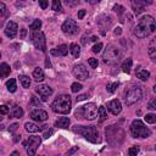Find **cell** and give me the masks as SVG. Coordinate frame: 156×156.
Wrapping results in <instances>:
<instances>
[{
    "label": "cell",
    "instance_id": "16",
    "mask_svg": "<svg viewBox=\"0 0 156 156\" xmlns=\"http://www.w3.org/2000/svg\"><path fill=\"white\" fill-rule=\"evenodd\" d=\"M17 29H18L17 23L13 22V21H9L7 24H6V27H5V34H6L10 39H12V38L16 37V34H17Z\"/></svg>",
    "mask_w": 156,
    "mask_h": 156
},
{
    "label": "cell",
    "instance_id": "43",
    "mask_svg": "<svg viewBox=\"0 0 156 156\" xmlns=\"http://www.w3.org/2000/svg\"><path fill=\"white\" fill-rule=\"evenodd\" d=\"M52 134H54V130H52V129H49V130H46V132L44 133V135H43V136H44L45 139H49Z\"/></svg>",
    "mask_w": 156,
    "mask_h": 156
},
{
    "label": "cell",
    "instance_id": "23",
    "mask_svg": "<svg viewBox=\"0 0 156 156\" xmlns=\"http://www.w3.org/2000/svg\"><path fill=\"white\" fill-rule=\"evenodd\" d=\"M10 116L11 117H15V118H21L23 116V110L20 107V106H13L12 110L10 111Z\"/></svg>",
    "mask_w": 156,
    "mask_h": 156
},
{
    "label": "cell",
    "instance_id": "18",
    "mask_svg": "<svg viewBox=\"0 0 156 156\" xmlns=\"http://www.w3.org/2000/svg\"><path fill=\"white\" fill-rule=\"evenodd\" d=\"M147 54L151 58V61L156 62V37L152 38L147 45Z\"/></svg>",
    "mask_w": 156,
    "mask_h": 156
},
{
    "label": "cell",
    "instance_id": "30",
    "mask_svg": "<svg viewBox=\"0 0 156 156\" xmlns=\"http://www.w3.org/2000/svg\"><path fill=\"white\" fill-rule=\"evenodd\" d=\"M18 78H20V82H21V84H22L23 88H29V85H30L29 77H27V76H20Z\"/></svg>",
    "mask_w": 156,
    "mask_h": 156
},
{
    "label": "cell",
    "instance_id": "48",
    "mask_svg": "<svg viewBox=\"0 0 156 156\" xmlns=\"http://www.w3.org/2000/svg\"><path fill=\"white\" fill-rule=\"evenodd\" d=\"M39 5H40L41 9H46V7H48V1L41 0V1H39Z\"/></svg>",
    "mask_w": 156,
    "mask_h": 156
},
{
    "label": "cell",
    "instance_id": "27",
    "mask_svg": "<svg viewBox=\"0 0 156 156\" xmlns=\"http://www.w3.org/2000/svg\"><path fill=\"white\" fill-rule=\"evenodd\" d=\"M132 65H133L132 58H127V60H124V62L122 63V71L126 72V73H129V72H130V68H132Z\"/></svg>",
    "mask_w": 156,
    "mask_h": 156
},
{
    "label": "cell",
    "instance_id": "46",
    "mask_svg": "<svg viewBox=\"0 0 156 156\" xmlns=\"http://www.w3.org/2000/svg\"><path fill=\"white\" fill-rule=\"evenodd\" d=\"M84 16H85V10H79V11H78V18L82 20Z\"/></svg>",
    "mask_w": 156,
    "mask_h": 156
},
{
    "label": "cell",
    "instance_id": "17",
    "mask_svg": "<svg viewBox=\"0 0 156 156\" xmlns=\"http://www.w3.org/2000/svg\"><path fill=\"white\" fill-rule=\"evenodd\" d=\"M147 4H151V1L146 2V1H141V0H134V1H132V7H133L134 12H135L136 15H139V13H141V12L144 11V7H145Z\"/></svg>",
    "mask_w": 156,
    "mask_h": 156
},
{
    "label": "cell",
    "instance_id": "6",
    "mask_svg": "<svg viewBox=\"0 0 156 156\" xmlns=\"http://www.w3.org/2000/svg\"><path fill=\"white\" fill-rule=\"evenodd\" d=\"M119 58H121V51H119V49H118L117 46L112 45V44H108V45L106 46L104 54H102V60H104V62L111 65V63L118 62Z\"/></svg>",
    "mask_w": 156,
    "mask_h": 156
},
{
    "label": "cell",
    "instance_id": "49",
    "mask_svg": "<svg viewBox=\"0 0 156 156\" xmlns=\"http://www.w3.org/2000/svg\"><path fill=\"white\" fill-rule=\"evenodd\" d=\"M26 33H27L26 28H22V29H21V35H20V38H21V39H23V38L26 37Z\"/></svg>",
    "mask_w": 156,
    "mask_h": 156
},
{
    "label": "cell",
    "instance_id": "13",
    "mask_svg": "<svg viewBox=\"0 0 156 156\" xmlns=\"http://www.w3.org/2000/svg\"><path fill=\"white\" fill-rule=\"evenodd\" d=\"M35 93L39 94V96H40V99H41L43 101H46L48 98L52 95L54 90H52L51 87H49V85H46V84H40V85H37V87H35Z\"/></svg>",
    "mask_w": 156,
    "mask_h": 156
},
{
    "label": "cell",
    "instance_id": "42",
    "mask_svg": "<svg viewBox=\"0 0 156 156\" xmlns=\"http://www.w3.org/2000/svg\"><path fill=\"white\" fill-rule=\"evenodd\" d=\"M0 112H1V115H7V113H10V110L6 105H2V106H0Z\"/></svg>",
    "mask_w": 156,
    "mask_h": 156
},
{
    "label": "cell",
    "instance_id": "44",
    "mask_svg": "<svg viewBox=\"0 0 156 156\" xmlns=\"http://www.w3.org/2000/svg\"><path fill=\"white\" fill-rule=\"evenodd\" d=\"M113 10H115L116 12H118V13H122L124 9H123L121 5H115V6H113Z\"/></svg>",
    "mask_w": 156,
    "mask_h": 156
},
{
    "label": "cell",
    "instance_id": "51",
    "mask_svg": "<svg viewBox=\"0 0 156 156\" xmlns=\"http://www.w3.org/2000/svg\"><path fill=\"white\" fill-rule=\"evenodd\" d=\"M45 66H46L48 68H50V67H51V63H50V61H49V58H46V60H45Z\"/></svg>",
    "mask_w": 156,
    "mask_h": 156
},
{
    "label": "cell",
    "instance_id": "3",
    "mask_svg": "<svg viewBox=\"0 0 156 156\" xmlns=\"http://www.w3.org/2000/svg\"><path fill=\"white\" fill-rule=\"evenodd\" d=\"M73 132L83 135L90 143L99 141V132H98L96 127H94V126H74Z\"/></svg>",
    "mask_w": 156,
    "mask_h": 156
},
{
    "label": "cell",
    "instance_id": "29",
    "mask_svg": "<svg viewBox=\"0 0 156 156\" xmlns=\"http://www.w3.org/2000/svg\"><path fill=\"white\" fill-rule=\"evenodd\" d=\"M69 51H71V54L73 55V57H76V58H77V57L79 56V54H80V48H79L77 44H74V43H73V44H71V45H69Z\"/></svg>",
    "mask_w": 156,
    "mask_h": 156
},
{
    "label": "cell",
    "instance_id": "2",
    "mask_svg": "<svg viewBox=\"0 0 156 156\" xmlns=\"http://www.w3.org/2000/svg\"><path fill=\"white\" fill-rule=\"evenodd\" d=\"M71 107H72V100H71V96L69 95H60L57 96L54 102L51 104V108L54 112L56 113H62V115H66L71 111Z\"/></svg>",
    "mask_w": 156,
    "mask_h": 156
},
{
    "label": "cell",
    "instance_id": "11",
    "mask_svg": "<svg viewBox=\"0 0 156 156\" xmlns=\"http://www.w3.org/2000/svg\"><path fill=\"white\" fill-rule=\"evenodd\" d=\"M61 29H62L63 33H66V34H68V35H72V34H76L79 28H78V24L76 23L74 20L68 18V20H66V21L63 22Z\"/></svg>",
    "mask_w": 156,
    "mask_h": 156
},
{
    "label": "cell",
    "instance_id": "28",
    "mask_svg": "<svg viewBox=\"0 0 156 156\" xmlns=\"http://www.w3.org/2000/svg\"><path fill=\"white\" fill-rule=\"evenodd\" d=\"M98 117H99V121L100 122H102V121H105L107 118V111H106V108L104 106H100L99 107V110H98Z\"/></svg>",
    "mask_w": 156,
    "mask_h": 156
},
{
    "label": "cell",
    "instance_id": "21",
    "mask_svg": "<svg viewBox=\"0 0 156 156\" xmlns=\"http://www.w3.org/2000/svg\"><path fill=\"white\" fill-rule=\"evenodd\" d=\"M33 78L37 80V82H43L45 79V74H44V71L39 67H35L34 71H33Z\"/></svg>",
    "mask_w": 156,
    "mask_h": 156
},
{
    "label": "cell",
    "instance_id": "33",
    "mask_svg": "<svg viewBox=\"0 0 156 156\" xmlns=\"http://www.w3.org/2000/svg\"><path fill=\"white\" fill-rule=\"evenodd\" d=\"M144 118H145V122L146 123H150V124L156 123V115L155 113H147Z\"/></svg>",
    "mask_w": 156,
    "mask_h": 156
},
{
    "label": "cell",
    "instance_id": "31",
    "mask_svg": "<svg viewBox=\"0 0 156 156\" xmlns=\"http://www.w3.org/2000/svg\"><path fill=\"white\" fill-rule=\"evenodd\" d=\"M40 27H41V21H40V20H34V21L30 23V26H29V28H30L32 30H34V32H37L38 29H40Z\"/></svg>",
    "mask_w": 156,
    "mask_h": 156
},
{
    "label": "cell",
    "instance_id": "24",
    "mask_svg": "<svg viewBox=\"0 0 156 156\" xmlns=\"http://www.w3.org/2000/svg\"><path fill=\"white\" fill-rule=\"evenodd\" d=\"M10 66L7 65V63H5V62H2L1 65H0V76H1V78H6L9 74H10Z\"/></svg>",
    "mask_w": 156,
    "mask_h": 156
},
{
    "label": "cell",
    "instance_id": "15",
    "mask_svg": "<svg viewBox=\"0 0 156 156\" xmlns=\"http://www.w3.org/2000/svg\"><path fill=\"white\" fill-rule=\"evenodd\" d=\"M30 118L33 121H38V122H44L48 119V113L46 111L41 110V108H37V110H33L30 112Z\"/></svg>",
    "mask_w": 156,
    "mask_h": 156
},
{
    "label": "cell",
    "instance_id": "45",
    "mask_svg": "<svg viewBox=\"0 0 156 156\" xmlns=\"http://www.w3.org/2000/svg\"><path fill=\"white\" fill-rule=\"evenodd\" d=\"M87 98H89V94H82V95L77 96V101H83V100H85Z\"/></svg>",
    "mask_w": 156,
    "mask_h": 156
},
{
    "label": "cell",
    "instance_id": "34",
    "mask_svg": "<svg viewBox=\"0 0 156 156\" xmlns=\"http://www.w3.org/2000/svg\"><path fill=\"white\" fill-rule=\"evenodd\" d=\"M117 88H118V82H115V83H108V84L106 85V90H107L108 93H115Z\"/></svg>",
    "mask_w": 156,
    "mask_h": 156
},
{
    "label": "cell",
    "instance_id": "7",
    "mask_svg": "<svg viewBox=\"0 0 156 156\" xmlns=\"http://www.w3.org/2000/svg\"><path fill=\"white\" fill-rule=\"evenodd\" d=\"M141 98H143V90L140 87H133L124 93V102L128 106L138 102Z\"/></svg>",
    "mask_w": 156,
    "mask_h": 156
},
{
    "label": "cell",
    "instance_id": "8",
    "mask_svg": "<svg viewBox=\"0 0 156 156\" xmlns=\"http://www.w3.org/2000/svg\"><path fill=\"white\" fill-rule=\"evenodd\" d=\"M32 43H33V45L38 50H40L43 52L46 51V40H45V35H44L43 32H40V30L33 32V34H32Z\"/></svg>",
    "mask_w": 156,
    "mask_h": 156
},
{
    "label": "cell",
    "instance_id": "19",
    "mask_svg": "<svg viewBox=\"0 0 156 156\" xmlns=\"http://www.w3.org/2000/svg\"><path fill=\"white\" fill-rule=\"evenodd\" d=\"M50 52H51V55H54V56H66L67 52H68V46L63 44V45H60V46L56 48V49H51Z\"/></svg>",
    "mask_w": 156,
    "mask_h": 156
},
{
    "label": "cell",
    "instance_id": "40",
    "mask_svg": "<svg viewBox=\"0 0 156 156\" xmlns=\"http://www.w3.org/2000/svg\"><path fill=\"white\" fill-rule=\"evenodd\" d=\"M6 13H7V11H6L5 4L4 2H0V16L4 17V16H6Z\"/></svg>",
    "mask_w": 156,
    "mask_h": 156
},
{
    "label": "cell",
    "instance_id": "50",
    "mask_svg": "<svg viewBox=\"0 0 156 156\" xmlns=\"http://www.w3.org/2000/svg\"><path fill=\"white\" fill-rule=\"evenodd\" d=\"M121 33H122V29H121L119 27H117V28L115 29V34H117V35H119Z\"/></svg>",
    "mask_w": 156,
    "mask_h": 156
},
{
    "label": "cell",
    "instance_id": "55",
    "mask_svg": "<svg viewBox=\"0 0 156 156\" xmlns=\"http://www.w3.org/2000/svg\"><path fill=\"white\" fill-rule=\"evenodd\" d=\"M154 91H155V93H156V85H155V87H154Z\"/></svg>",
    "mask_w": 156,
    "mask_h": 156
},
{
    "label": "cell",
    "instance_id": "38",
    "mask_svg": "<svg viewBox=\"0 0 156 156\" xmlns=\"http://www.w3.org/2000/svg\"><path fill=\"white\" fill-rule=\"evenodd\" d=\"M88 63H89V66H90L91 68H96V67H98V60L94 58V57L88 58Z\"/></svg>",
    "mask_w": 156,
    "mask_h": 156
},
{
    "label": "cell",
    "instance_id": "56",
    "mask_svg": "<svg viewBox=\"0 0 156 156\" xmlns=\"http://www.w3.org/2000/svg\"><path fill=\"white\" fill-rule=\"evenodd\" d=\"M155 149H156V146H155Z\"/></svg>",
    "mask_w": 156,
    "mask_h": 156
},
{
    "label": "cell",
    "instance_id": "54",
    "mask_svg": "<svg viewBox=\"0 0 156 156\" xmlns=\"http://www.w3.org/2000/svg\"><path fill=\"white\" fill-rule=\"evenodd\" d=\"M76 150H77V147H73V149H72V150H71V151H69V152H68V154H72V152H74V151H76Z\"/></svg>",
    "mask_w": 156,
    "mask_h": 156
},
{
    "label": "cell",
    "instance_id": "9",
    "mask_svg": "<svg viewBox=\"0 0 156 156\" xmlns=\"http://www.w3.org/2000/svg\"><path fill=\"white\" fill-rule=\"evenodd\" d=\"M98 110H99V108L96 107L95 104L89 102V104L84 105V106L80 108V112L83 113V117H84L85 119L93 121V119H95V117L98 116Z\"/></svg>",
    "mask_w": 156,
    "mask_h": 156
},
{
    "label": "cell",
    "instance_id": "52",
    "mask_svg": "<svg viewBox=\"0 0 156 156\" xmlns=\"http://www.w3.org/2000/svg\"><path fill=\"white\" fill-rule=\"evenodd\" d=\"M10 156H20V152H17V151H13V152H12Z\"/></svg>",
    "mask_w": 156,
    "mask_h": 156
},
{
    "label": "cell",
    "instance_id": "41",
    "mask_svg": "<svg viewBox=\"0 0 156 156\" xmlns=\"http://www.w3.org/2000/svg\"><path fill=\"white\" fill-rule=\"evenodd\" d=\"M147 108H150V110H156V98H154V99L147 104Z\"/></svg>",
    "mask_w": 156,
    "mask_h": 156
},
{
    "label": "cell",
    "instance_id": "53",
    "mask_svg": "<svg viewBox=\"0 0 156 156\" xmlns=\"http://www.w3.org/2000/svg\"><path fill=\"white\" fill-rule=\"evenodd\" d=\"M90 40H91V41H96V40H98V38H96L95 35H93V37L90 38Z\"/></svg>",
    "mask_w": 156,
    "mask_h": 156
},
{
    "label": "cell",
    "instance_id": "20",
    "mask_svg": "<svg viewBox=\"0 0 156 156\" xmlns=\"http://www.w3.org/2000/svg\"><path fill=\"white\" fill-rule=\"evenodd\" d=\"M69 118L68 117H60L56 122H55V127H60V128H63V129H66V128H68L69 127Z\"/></svg>",
    "mask_w": 156,
    "mask_h": 156
},
{
    "label": "cell",
    "instance_id": "39",
    "mask_svg": "<svg viewBox=\"0 0 156 156\" xmlns=\"http://www.w3.org/2000/svg\"><path fill=\"white\" fill-rule=\"evenodd\" d=\"M101 49H102V43H96V44L93 46V52L98 54V52L101 51Z\"/></svg>",
    "mask_w": 156,
    "mask_h": 156
},
{
    "label": "cell",
    "instance_id": "35",
    "mask_svg": "<svg viewBox=\"0 0 156 156\" xmlns=\"http://www.w3.org/2000/svg\"><path fill=\"white\" fill-rule=\"evenodd\" d=\"M52 10H54V11H62L61 1H58V0H54V1H52Z\"/></svg>",
    "mask_w": 156,
    "mask_h": 156
},
{
    "label": "cell",
    "instance_id": "37",
    "mask_svg": "<svg viewBox=\"0 0 156 156\" xmlns=\"http://www.w3.org/2000/svg\"><path fill=\"white\" fill-rule=\"evenodd\" d=\"M82 88H83V87H82V84H79L78 82H76V83H73V84L71 85V90H72L73 93H78Z\"/></svg>",
    "mask_w": 156,
    "mask_h": 156
},
{
    "label": "cell",
    "instance_id": "1",
    "mask_svg": "<svg viewBox=\"0 0 156 156\" xmlns=\"http://www.w3.org/2000/svg\"><path fill=\"white\" fill-rule=\"evenodd\" d=\"M155 30H156V21L154 20L152 16L146 15V16H143L138 21V23L134 28V35L136 38L144 39V38L151 35Z\"/></svg>",
    "mask_w": 156,
    "mask_h": 156
},
{
    "label": "cell",
    "instance_id": "12",
    "mask_svg": "<svg viewBox=\"0 0 156 156\" xmlns=\"http://www.w3.org/2000/svg\"><path fill=\"white\" fill-rule=\"evenodd\" d=\"M72 72H73V76L76 78H78L79 80H87L89 78V72H88L87 67L84 65H82V63L76 65L73 67V71Z\"/></svg>",
    "mask_w": 156,
    "mask_h": 156
},
{
    "label": "cell",
    "instance_id": "4",
    "mask_svg": "<svg viewBox=\"0 0 156 156\" xmlns=\"http://www.w3.org/2000/svg\"><path fill=\"white\" fill-rule=\"evenodd\" d=\"M130 134L133 138H149L151 130L140 119H134L130 124Z\"/></svg>",
    "mask_w": 156,
    "mask_h": 156
},
{
    "label": "cell",
    "instance_id": "10",
    "mask_svg": "<svg viewBox=\"0 0 156 156\" xmlns=\"http://www.w3.org/2000/svg\"><path fill=\"white\" fill-rule=\"evenodd\" d=\"M40 143H41V139H40V136H29L28 138V141H27V146H26V149H27V155L28 156H34L35 155V152H37V149H38V146L40 145Z\"/></svg>",
    "mask_w": 156,
    "mask_h": 156
},
{
    "label": "cell",
    "instance_id": "26",
    "mask_svg": "<svg viewBox=\"0 0 156 156\" xmlns=\"http://www.w3.org/2000/svg\"><path fill=\"white\" fill-rule=\"evenodd\" d=\"M136 77L140 79V80H147L149 79V77H150V73H149V71H146V69H139L138 72H136Z\"/></svg>",
    "mask_w": 156,
    "mask_h": 156
},
{
    "label": "cell",
    "instance_id": "36",
    "mask_svg": "<svg viewBox=\"0 0 156 156\" xmlns=\"http://www.w3.org/2000/svg\"><path fill=\"white\" fill-rule=\"evenodd\" d=\"M139 152V146H132L128 149V154L129 156H136Z\"/></svg>",
    "mask_w": 156,
    "mask_h": 156
},
{
    "label": "cell",
    "instance_id": "32",
    "mask_svg": "<svg viewBox=\"0 0 156 156\" xmlns=\"http://www.w3.org/2000/svg\"><path fill=\"white\" fill-rule=\"evenodd\" d=\"M29 105H30V106L40 107V106H41V101L39 100V98H37V96L32 95V96H30V100H29Z\"/></svg>",
    "mask_w": 156,
    "mask_h": 156
},
{
    "label": "cell",
    "instance_id": "5",
    "mask_svg": "<svg viewBox=\"0 0 156 156\" xmlns=\"http://www.w3.org/2000/svg\"><path fill=\"white\" fill-rule=\"evenodd\" d=\"M124 132L116 126H110L106 128V139L110 144L112 145H118L121 144V140H123Z\"/></svg>",
    "mask_w": 156,
    "mask_h": 156
},
{
    "label": "cell",
    "instance_id": "47",
    "mask_svg": "<svg viewBox=\"0 0 156 156\" xmlns=\"http://www.w3.org/2000/svg\"><path fill=\"white\" fill-rule=\"evenodd\" d=\"M17 128H18V124H17V123H13V124H11V126H10L9 130H10V132H15Z\"/></svg>",
    "mask_w": 156,
    "mask_h": 156
},
{
    "label": "cell",
    "instance_id": "25",
    "mask_svg": "<svg viewBox=\"0 0 156 156\" xmlns=\"http://www.w3.org/2000/svg\"><path fill=\"white\" fill-rule=\"evenodd\" d=\"M6 88L10 93H15L16 89H17V85H16V79L15 78H11L6 82Z\"/></svg>",
    "mask_w": 156,
    "mask_h": 156
},
{
    "label": "cell",
    "instance_id": "14",
    "mask_svg": "<svg viewBox=\"0 0 156 156\" xmlns=\"http://www.w3.org/2000/svg\"><path fill=\"white\" fill-rule=\"evenodd\" d=\"M107 110H108L112 115L117 116V115L122 111V104H121V101L117 100V99L108 101V102H107Z\"/></svg>",
    "mask_w": 156,
    "mask_h": 156
},
{
    "label": "cell",
    "instance_id": "22",
    "mask_svg": "<svg viewBox=\"0 0 156 156\" xmlns=\"http://www.w3.org/2000/svg\"><path fill=\"white\" fill-rule=\"evenodd\" d=\"M24 129H26L28 133H37V132L41 130V128H40L39 126H37L35 123H33V122H27V123L24 124Z\"/></svg>",
    "mask_w": 156,
    "mask_h": 156
}]
</instances>
